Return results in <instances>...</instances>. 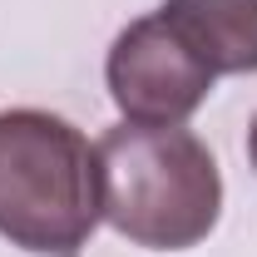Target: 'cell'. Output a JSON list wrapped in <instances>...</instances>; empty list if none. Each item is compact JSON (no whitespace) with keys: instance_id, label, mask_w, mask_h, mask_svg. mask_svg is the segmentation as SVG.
I'll use <instances>...</instances> for the list:
<instances>
[{"instance_id":"6da1fadb","label":"cell","mask_w":257,"mask_h":257,"mask_svg":"<svg viewBox=\"0 0 257 257\" xmlns=\"http://www.w3.org/2000/svg\"><path fill=\"white\" fill-rule=\"evenodd\" d=\"M99 213L119 237L183 252L198 247L223 213V173L213 149L183 124H119L94 144Z\"/></svg>"},{"instance_id":"7a4b0ae2","label":"cell","mask_w":257,"mask_h":257,"mask_svg":"<svg viewBox=\"0 0 257 257\" xmlns=\"http://www.w3.org/2000/svg\"><path fill=\"white\" fill-rule=\"evenodd\" d=\"M99 159L45 109L0 114V237L35 257H79L99 227Z\"/></svg>"},{"instance_id":"3957f363","label":"cell","mask_w":257,"mask_h":257,"mask_svg":"<svg viewBox=\"0 0 257 257\" xmlns=\"http://www.w3.org/2000/svg\"><path fill=\"white\" fill-rule=\"evenodd\" d=\"M104 79L124 124H183L218 84V74L178 40L159 10L119 30L104 60Z\"/></svg>"},{"instance_id":"277c9868","label":"cell","mask_w":257,"mask_h":257,"mask_svg":"<svg viewBox=\"0 0 257 257\" xmlns=\"http://www.w3.org/2000/svg\"><path fill=\"white\" fill-rule=\"evenodd\" d=\"M159 15L213 74H257V0H163Z\"/></svg>"},{"instance_id":"5b68a950","label":"cell","mask_w":257,"mask_h":257,"mask_svg":"<svg viewBox=\"0 0 257 257\" xmlns=\"http://www.w3.org/2000/svg\"><path fill=\"white\" fill-rule=\"evenodd\" d=\"M247 154H252V168H257V119H252V128H247Z\"/></svg>"}]
</instances>
